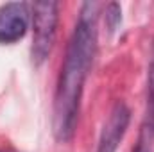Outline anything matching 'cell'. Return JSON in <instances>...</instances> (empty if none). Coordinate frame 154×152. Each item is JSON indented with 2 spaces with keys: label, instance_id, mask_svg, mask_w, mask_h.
<instances>
[{
  "label": "cell",
  "instance_id": "cell-6",
  "mask_svg": "<svg viewBox=\"0 0 154 152\" xmlns=\"http://www.w3.org/2000/svg\"><path fill=\"white\" fill-rule=\"evenodd\" d=\"M104 16H106V23H108V29L113 32L118 23L122 22V9L116 2H111L106 5V11H104Z\"/></svg>",
  "mask_w": 154,
  "mask_h": 152
},
{
  "label": "cell",
  "instance_id": "cell-2",
  "mask_svg": "<svg viewBox=\"0 0 154 152\" xmlns=\"http://www.w3.org/2000/svg\"><path fill=\"white\" fill-rule=\"evenodd\" d=\"M32 45H31V59L32 65L41 66L52 52L57 20H59V4L54 0H41L32 4Z\"/></svg>",
  "mask_w": 154,
  "mask_h": 152
},
{
  "label": "cell",
  "instance_id": "cell-5",
  "mask_svg": "<svg viewBox=\"0 0 154 152\" xmlns=\"http://www.w3.org/2000/svg\"><path fill=\"white\" fill-rule=\"evenodd\" d=\"M143 136L147 140H154V47L152 57L149 63V75H147V118H145Z\"/></svg>",
  "mask_w": 154,
  "mask_h": 152
},
{
  "label": "cell",
  "instance_id": "cell-3",
  "mask_svg": "<svg viewBox=\"0 0 154 152\" xmlns=\"http://www.w3.org/2000/svg\"><path fill=\"white\" fill-rule=\"evenodd\" d=\"M29 7L23 2H9L0 7V43L11 45L27 34Z\"/></svg>",
  "mask_w": 154,
  "mask_h": 152
},
{
  "label": "cell",
  "instance_id": "cell-4",
  "mask_svg": "<svg viewBox=\"0 0 154 152\" xmlns=\"http://www.w3.org/2000/svg\"><path fill=\"white\" fill-rule=\"evenodd\" d=\"M131 122V111L124 102H116L102 127L97 152H116Z\"/></svg>",
  "mask_w": 154,
  "mask_h": 152
},
{
  "label": "cell",
  "instance_id": "cell-1",
  "mask_svg": "<svg viewBox=\"0 0 154 152\" xmlns=\"http://www.w3.org/2000/svg\"><path fill=\"white\" fill-rule=\"evenodd\" d=\"M97 14L99 4H82L57 79L52 108V132L61 143L70 141L75 132L84 82L97 54Z\"/></svg>",
  "mask_w": 154,
  "mask_h": 152
},
{
  "label": "cell",
  "instance_id": "cell-7",
  "mask_svg": "<svg viewBox=\"0 0 154 152\" xmlns=\"http://www.w3.org/2000/svg\"><path fill=\"white\" fill-rule=\"evenodd\" d=\"M134 152H152V147L147 145L143 140H140V143H138V147L134 149Z\"/></svg>",
  "mask_w": 154,
  "mask_h": 152
}]
</instances>
